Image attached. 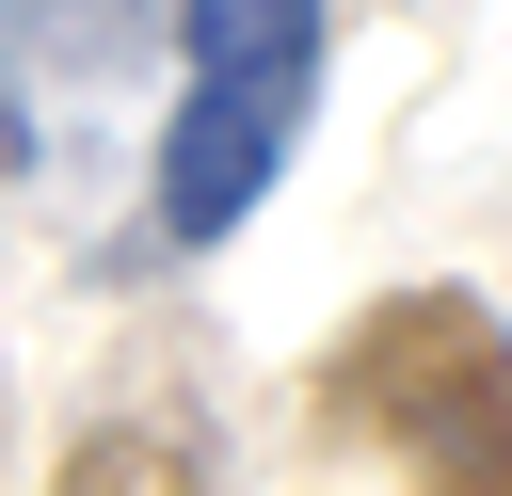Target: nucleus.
Masks as SVG:
<instances>
[{
  "mask_svg": "<svg viewBox=\"0 0 512 496\" xmlns=\"http://www.w3.org/2000/svg\"><path fill=\"white\" fill-rule=\"evenodd\" d=\"M176 0H0V80L48 48V64H96V48H128V32H160Z\"/></svg>",
  "mask_w": 512,
  "mask_h": 496,
  "instance_id": "nucleus-4",
  "label": "nucleus"
},
{
  "mask_svg": "<svg viewBox=\"0 0 512 496\" xmlns=\"http://www.w3.org/2000/svg\"><path fill=\"white\" fill-rule=\"evenodd\" d=\"M176 32V64H192V96H320V0H176L160 16Z\"/></svg>",
  "mask_w": 512,
  "mask_h": 496,
  "instance_id": "nucleus-2",
  "label": "nucleus"
},
{
  "mask_svg": "<svg viewBox=\"0 0 512 496\" xmlns=\"http://www.w3.org/2000/svg\"><path fill=\"white\" fill-rule=\"evenodd\" d=\"M320 448H384L400 496H512V320L480 288H384L304 384Z\"/></svg>",
  "mask_w": 512,
  "mask_h": 496,
  "instance_id": "nucleus-1",
  "label": "nucleus"
},
{
  "mask_svg": "<svg viewBox=\"0 0 512 496\" xmlns=\"http://www.w3.org/2000/svg\"><path fill=\"white\" fill-rule=\"evenodd\" d=\"M48 496H224V464H208V432H192V416L128 400V416H80V432H64Z\"/></svg>",
  "mask_w": 512,
  "mask_h": 496,
  "instance_id": "nucleus-3",
  "label": "nucleus"
}]
</instances>
